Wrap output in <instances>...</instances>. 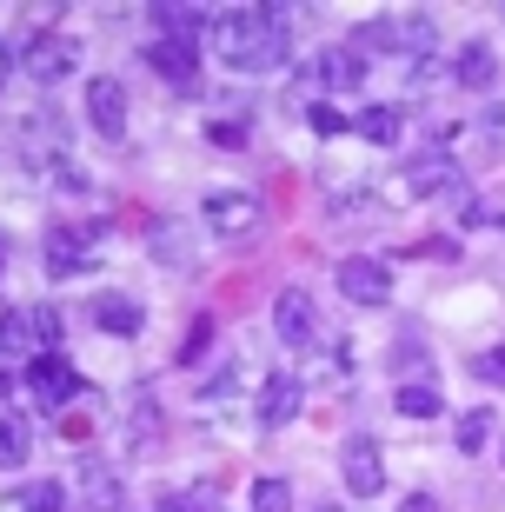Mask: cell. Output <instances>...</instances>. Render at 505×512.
<instances>
[{"label":"cell","mask_w":505,"mask_h":512,"mask_svg":"<svg viewBox=\"0 0 505 512\" xmlns=\"http://www.w3.org/2000/svg\"><path fill=\"white\" fill-rule=\"evenodd\" d=\"M286 34H293V7H226V14H213V47H220L226 67H240V74L280 67Z\"/></svg>","instance_id":"cell-1"},{"label":"cell","mask_w":505,"mask_h":512,"mask_svg":"<svg viewBox=\"0 0 505 512\" xmlns=\"http://www.w3.org/2000/svg\"><path fill=\"white\" fill-rule=\"evenodd\" d=\"M432 40H439V20L432 14H379V20H366L346 47L353 54H406V60H432Z\"/></svg>","instance_id":"cell-2"},{"label":"cell","mask_w":505,"mask_h":512,"mask_svg":"<svg viewBox=\"0 0 505 512\" xmlns=\"http://www.w3.org/2000/svg\"><path fill=\"white\" fill-rule=\"evenodd\" d=\"M27 393H34L40 413H67L74 393H80V373L60 360V353H34V366H27Z\"/></svg>","instance_id":"cell-3"},{"label":"cell","mask_w":505,"mask_h":512,"mask_svg":"<svg viewBox=\"0 0 505 512\" xmlns=\"http://www.w3.org/2000/svg\"><path fill=\"white\" fill-rule=\"evenodd\" d=\"M20 67H27L40 87H54V80H67V74L80 67V47H74L67 34H47V27H34V34H27V60H20Z\"/></svg>","instance_id":"cell-4"},{"label":"cell","mask_w":505,"mask_h":512,"mask_svg":"<svg viewBox=\"0 0 505 512\" xmlns=\"http://www.w3.org/2000/svg\"><path fill=\"white\" fill-rule=\"evenodd\" d=\"M87 127L100 133V140H127V87L120 80H107V74H94L87 80Z\"/></svg>","instance_id":"cell-5"},{"label":"cell","mask_w":505,"mask_h":512,"mask_svg":"<svg viewBox=\"0 0 505 512\" xmlns=\"http://www.w3.org/2000/svg\"><path fill=\"white\" fill-rule=\"evenodd\" d=\"M339 293L359 306H386L393 300V273H386V260H373V253H353V260H339Z\"/></svg>","instance_id":"cell-6"},{"label":"cell","mask_w":505,"mask_h":512,"mask_svg":"<svg viewBox=\"0 0 505 512\" xmlns=\"http://www.w3.org/2000/svg\"><path fill=\"white\" fill-rule=\"evenodd\" d=\"M339 473H346V493L353 499H379L386 486V459H379V439H346V453H339Z\"/></svg>","instance_id":"cell-7"},{"label":"cell","mask_w":505,"mask_h":512,"mask_svg":"<svg viewBox=\"0 0 505 512\" xmlns=\"http://www.w3.org/2000/svg\"><path fill=\"white\" fill-rule=\"evenodd\" d=\"M94 260H100L94 233H80V227H54V233H47V273H54V280L94 273Z\"/></svg>","instance_id":"cell-8"},{"label":"cell","mask_w":505,"mask_h":512,"mask_svg":"<svg viewBox=\"0 0 505 512\" xmlns=\"http://www.w3.org/2000/svg\"><path fill=\"white\" fill-rule=\"evenodd\" d=\"M147 67L167 80V87H193V80H200V47H193V40H153Z\"/></svg>","instance_id":"cell-9"},{"label":"cell","mask_w":505,"mask_h":512,"mask_svg":"<svg viewBox=\"0 0 505 512\" xmlns=\"http://www.w3.org/2000/svg\"><path fill=\"white\" fill-rule=\"evenodd\" d=\"M313 74H319V87H326V94H353L359 80H366V54H353V47L339 40V47H326V54L313 60Z\"/></svg>","instance_id":"cell-10"},{"label":"cell","mask_w":505,"mask_h":512,"mask_svg":"<svg viewBox=\"0 0 505 512\" xmlns=\"http://www.w3.org/2000/svg\"><path fill=\"white\" fill-rule=\"evenodd\" d=\"M273 326H280V340L286 346H306L313 340V300H306V286H286L280 300H273Z\"/></svg>","instance_id":"cell-11"},{"label":"cell","mask_w":505,"mask_h":512,"mask_svg":"<svg viewBox=\"0 0 505 512\" xmlns=\"http://www.w3.org/2000/svg\"><path fill=\"white\" fill-rule=\"evenodd\" d=\"M452 80H459L466 94H492V87H499V60H492L486 40H466V47H459V60H452Z\"/></svg>","instance_id":"cell-12"},{"label":"cell","mask_w":505,"mask_h":512,"mask_svg":"<svg viewBox=\"0 0 505 512\" xmlns=\"http://www.w3.org/2000/svg\"><path fill=\"white\" fill-rule=\"evenodd\" d=\"M147 20H160L167 40H200L206 27H213V14H206V7H187V0H153Z\"/></svg>","instance_id":"cell-13"},{"label":"cell","mask_w":505,"mask_h":512,"mask_svg":"<svg viewBox=\"0 0 505 512\" xmlns=\"http://www.w3.org/2000/svg\"><path fill=\"white\" fill-rule=\"evenodd\" d=\"M200 213H206V227H213V233H246L253 220H260L253 193H213V200H206Z\"/></svg>","instance_id":"cell-14"},{"label":"cell","mask_w":505,"mask_h":512,"mask_svg":"<svg viewBox=\"0 0 505 512\" xmlns=\"http://www.w3.org/2000/svg\"><path fill=\"white\" fill-rule=\"evenodd\" d=\"M147 253L153 260H167V266H193V240H187V227L180 220H147Z\"/></svg>","instance_id":"cell-15"},{"label":"cell","mask_w":505,"mask_h":512,"mask_svg":"<svg viewBox=\"0 0 505 512\" xmlns=\"http://www.w3.org/2000/svg\"><path fill=\"white\" fill-rule=\"evenodd\" d=\"M94 320H100V333H113V340H133L140 326H147V313L133 300H120V293H100L94 300Z\"/></svg>","instance_id":"cell-16"},{"label":"cell","mask_w":505,"mask_h":512,"mask_svg":"<svg viewBox=\"0 0 505 512\" xmlns=\"http://www.w3.org/2000/svg\"><path fill=\"white\" fill-rule=\"evenodd\" d=\"M293 413H300V380H293V373H266L260 419H266V426H286Z\"/></svg>","instance_id":"cell-17"},{"label":"cell","mask_w":505,"mask_h":512,"mask_svg":"<svg viewBox=\"0 0 505 512\" xmlns=\"http://www.w3.org/2000/svg\"><path fill=\"white\" fill-rule=\"evenodd\" d=\"M446 180H459L446 153H426V160H412V167H406V193H412V200H432V193H446Z\"/></svg>","instance_id":"cell-18"},{"label":"cell","mask_w":505,"mask_h":512,"mask_svg":"<svg viewBox=\"0 0 505 512\" xmlns=\"http://www.w3.org/2000/svg\"><path fill=\"white\" fill-rule=\"evenodd\" d=\"M373 147H399V133H406V114L399 107H359V120H353Z\"/></svg>","instance_id":"cell-19"},{"label":"cell","mask_w":505,"mask_h":512,"mask_svg":"<svg viewBox=\"0 0 505 512\" xmlns=\"http://www.w3.org/2000/svg\"><path fill=\"white\" fill-rule=\"evenodd\" d=\"M27 446H34V426H27L20 413H0V473L27 466Z\"/></svg>","instance_id":"cell-20"},{"label":"cell","mask_w":505,"mask_h":512,"mask_svg":"<svg viewBox=\"0 0 505 512\" xmlns=\"http://www.w3.org/2000/svg\"><path fill=\"white\" fill-rule=\"evenodd\" d=\"M492 433H499V419H492L486 406H472V413L459 419V433H452V446H459V453L472 459V453H486V439H492Z\"/></svg>","instance_id":"cell-21"},{"label":"cell","mask_w":505,"mask_h":512,"mask_svg":"<svg viewBox=\"0 0 505 512\" xmlns=\"http://www.w3.org/2000/svg\"><path fill=\"white\" fill-rule=\"evenodd\" d=\"M60 506H67V486L60 479H34V486L14 493V512H60Z\"/></svg>","instance_id":"cell-22"},{"label":"cell","mask_w":505,"mask_h":512,"mask_svg":"<svg viewBox=\"0 0 505 512\" xmlns=\"http://www.w3.org/2000/svg\"><path fill=\"white\" fill-rule=\"evenodd\" d=\"M393 406H399V413H406V419H439V406H446V399H439V393H432V380H419V386H399V393H393Z\"/></svg>","instance_id":"cell-23"},{"label":"cell","mask_w":505,"mask_h":512,"mask_svg":"<svg viewBox=\"0 0 505 512\" xmlns=\"http://www.w3.org/2000/svg\"><path fill=\"white\" fill-rule=\"evenodd\" d=\"M80 473H87V499H94L100 512H113V506H120V473H113V466H100V459H87Z\"/></svg>","instance_id":"cell-24"},{"label":"cell","mask_w":505,"mask_h":512,"mask_svg":"<svg viewBox=\"0 0 505 512\" xmlns=\"http://www.w3.org/2000/svg\"><path fill=\"white\" fill-rule=\"evenodd\" d=\"M34 346V326H27V306H0V353H27Z\"/></svg>","instance_id":"cell-25"},{"label":"cell","mask_w":505,"mask_h":512,"mask_svg":"<svg viewBox=\"0 0 505 512\" xmlns=\"http://www.w3.org/2000/svg\"><path fill=\"white\" fill-rule=\"evenodd\" d=\"M253 512H293V486L286 479H253Z\"/></svg>","instance_id":"cell-26"},{"label":"cell","mask_w":505,"mask_h":512,"mask_svg":"<svg viewBox=\"0 0 505 512\" xmlns=\"http://www.w3.org/2000/svg\"><path fill=\"white\" fill-rule=\"evenodd\" d=\"M306 127H313V133H319V140H339V133L353 127V120L339 114L333 100H313V107H306Z\"/></svg>","instance_id":"cell-27"},{"label":"cell","mask_w":505,"mask_h":512,"mask_svg":"<svg viewBox=\"0 0 505 512\" xmlns=\"http://www.w3.org/2000/svg\"><path fill=\"white\" fill-rule=\"evenodd\" d=\"M27 326H34V353H54V340H60V313L54 306H27Z\"/></svg>","instance_id":"cell-28"},{"label":"cell","mask_w":505,"mask_h":512,"mask_svg":"<svg viewBox=\"0 0 505 512\" xmlns=\"http://www.w3.org/2000/svg\"><path fill=\"white\" fill-rule=\"evenodd\" d=\"M472 373L492 386H505V346H486V353H472Z\"/></svg>","instance_id":"cell-29"},{"label":"cell","mask_w":505,"mask_h":512,"mask_svg":"<svg viewBox=\"0 0 505 512\" xmlns=\"http://www.w3.org/2000/svg\"><path fill=\"white\" fill-rule=\"evenodd\" d=\"M206 346H213V320H206V313H200V320L187 326V346H180V360L193 366V360H200V353H206Z\"/></svg>","instance_id":"cell-30"},{"label":"cell","mask_w":505,"mask_h":512,"mask_svg":"<svg viewBox=\"0 0 505 512\" xmlns=\"http://www.w3.org/2000/svg\"><path fill=\"white\" fill-rule=\"evenodd\" d=\"M213 147L240 153V147H246V127H240V120H213Z\"/></svg>","instance_id":"cell-31"},{"label":"cell","mask_w":505,"mask_h":512,"mask_svg":"<svg viewBox=\"0 0 505 512\" xmlns=\"http://www.w3.org/2000/svg\"><path fill=\"white\" fill-rule=\"evenodd\" d=\"M432 80H439V60H412V74H406V94H426Z\"/></svg>","instance_id":"cell-32"},{"label":"cell","mask_w":505,"mask_h":512,"mask_svg":"<svg viewBox=\"0 0 505 512\" xmlns=\"http://www.w3.org/2000/svg\"><path fill=\"white\" fill-rule=\"evenodd\" d=\"M160 512H213V499L206 493H173V499H160Z\"/></svg>","instance_id":"cell-33"},{"label":"cell","mask_w":505,"mask_h":512,"mask_svg":"<svg viewBox=\"0 0 505 512\" xmlns=\"http://www.w3.org/2000/svg\"><path fill=\"white\" fill-rule=\"evenodd\" d=\"M233 386H240V373L226 366V373H213V386H206V399H233Z\"/></svg>","instance_id":"cell-34"},{"label":"cell","mask_w":505,"mask_h":512,"mask_svg":"<svg viewBox=\"0 0 505 512\" xmlns=\"http://www.w3.org/2000/svg\"><path fill=\"white\" fill-rule=\"evenodd\" d=\"M14 80V47H7V34H0V87Z\"/></svg>","instance_id":"cell-35"},{"label":"cell","mask_w":505,"mask_h":512,"mask_svg":"<svg viewBox=\"0 0 505 512\" xmlns=\"http://www.w3.org/2000/svg\"><path fill=\"white\" fill-rule=\"evenodd\" d=\"M399 512H439V506H432L426 493H412V499H406V506H399Z\"/></svg>","instance_id":"cell-36"},{"label":"cell","mask_w":505,"mask_h":512,"mask_svg":"<svg viewBox=\"0 0 505 512\" xmlns=\"http://www.w3.org/2000/svg\"><path fill=\"white\" fill-rule=\"evenodd\" d=\"M7 399H14V380H7V373H0V406H7Z\"/></svg>","instance_id":"cell-37"},{"label":"cell","mask_w":505,"mask_h":512,"mask_svg":"<svg viewBox=\"0 0 505 512\" xmlns=\"http://www.w3.org/2000/svg\"><path fill=\"white\" fill-rule=\"evenodd\" d=\"M313 512H346V506H313Z\"/></svg>","instance_id":"cell-38"}]
</instances>
